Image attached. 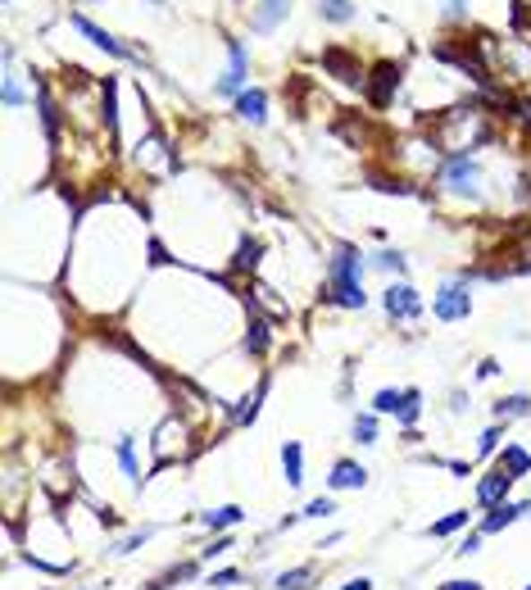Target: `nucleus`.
Instances as JSON below:
<instances>
[{
	"mask_svg": "<svg viewBox=\"0 0 531 590\" xmlns=\"http://www.w3.org/2000/svg\"><path fill=\"white\" fill-rule=\"evenodd\" d=\"M364 268L368 259L350 246V241H337V250H331V305H341V309H364Z\"/></svg>",
	"mask_w": 531,
	"mask_h": 590,
	"instance_id": "obj_1",
	"label": "nucleus"
},
{
	"mask_svg": "<svg viewBox=\"0 0 531 590\" xmlns=\"http://www.w3.org/2000/svg\"><path fill=\"white\" fill-rule=\"evenodd\" d=\"M436 187L445 195H458V200H482L486 195V164L473 160L468 151H450L436 164Z\"/></svg>",
	"mask_w": 531,
	"mask_h": 590,
	"instance_id": "obj_2",
	"label": "nucleus"
},
{
	"mask_svg": "<svg viewBox=\"0 0 531 590\" xmlns=\"http://www.w3.org/2000/svg\"><path fill=\"white\" fill-rule=\"evenodd\" d=\"M69 23H73V32H78L82 41H91L96 50H105V55H114V59H127V64H132V59H141V50H132V46H127V41H118L114 32H105L100 23H91L82 10H73V14H69Z\"/></svg>",
	"mask_w": 531,
	"mask_h": 590,
	"instance_id": "obj_3",
	"label": "nucleus"
},
{
	"mask_svg": "<svg viewBox=\"0 0 531 590\" xmlns=\"http://www.w3.org/2000/svg\"><path fill=\"white\" fill-rule=\"evenodd\" d=\"M381 309H386L390 323H414V318L423 314V295H418L409 282H390V286L381 291Z\"/></svg>",
	"mask_w": 531,
	"mask_h": 590,
	"instance_id": "obj_4",
	"label": "nucleus"
},
{
	"mask_svg": "<svg viewBox=\"0 0 531 590\" xmlns=\"http://www.w3.org/2000/svg\"><path fill=\"white\" fill-rule=\"evenodd\" d=\"M245 78H250V64H245V46L236 37H227V68H223V78L214 82V96L223 100H236L245 91Z\"/></svg>",
	"mask_w": 531,
	"mask_h": 590,
	"instance_id": "obj_5",
	"label": "nucleus"
},
{
	"mask_svg": "<svg viewBox=\"0 0 531 590\" xmlns=\"http://www.w3.org/2000/svg\"><path fill=\"white\" fill-rule=\"evenodd\" d=\"M432 309H436L441 323H458V318L473 314V295H468V286H463V282H441Z\"/></svg>",
	"mask_w": 531,
	"mask_h": 590,
	"instance_id": "obj_6",
	"label": "nucleus"
},
{
	"mask_svg": "<svg viewBox=\"0 0 531 590\" xmlns=\"http://www.w3.org/2000/svg\"><path fill=\"white\" fill-rule=\"evenodd\" d=\"M518 518H531V499H504V504H495L486 518H482V532L486 536H495V532H504V527H513Z\"/></svg>",
	"mask_w": 531,
	"mask_h": 590,
	"instance_id": "obj_7",
	"label": "nucleus"
},
{
	"mask_svg": "<svg viewBox=\"0 0 531 590\" xmlns=\"http://www.w3.org/2000/svg\"><path fill=\"white\" fill-rule=\"evenodd\" d=\"M368 486V468L364 464H355V459H337L331 464V473H327V490L337 495V490H364Z\"/></svg>",
	"mask_w": 531,
	"mask_h": 590,
	"instance_id": "obj_8",
	"label": "nucleus"
},
{
	"mask_svg": "<svg viewBox=\"0 0 531 590\" xmlns=\"http://www.w3.org/2000/svg\"><path fill=\"white\" fill-rule=\"evenodd\" d=\"M291 5H295V0H254L250 28H254V32H273V28H282L287 14H291Z\"/></svg>",
	"mask_w": 531,
	"mask_h": 590,
	"instance_id": "obj_9",
	"label": "nucleus"
},
{
	"mask_svg": "<svg viewBox=\"0 0 531 590\" xmlns=\"http://www.w3.org/2000/svg\"><path fill=\"white\" fill-rule=\"evenodd\" d=\"M509 490H513V477H509L504 468H491V473L477 482V504L491 513L495 504H504V499H509Z\"/></svg>",
	"mask_w": 531,
	"mask_h": 590,
	"instance_id": "obj_10",
	"label": "nucleus"
},
{
	"mask_svg": "<svg viewBox=\"0 0 531 590\" xmlns=\"http://www.w3.org/2000/svg\"><path fill=\"white\" fill-rule=\"evenodd\" d=\"M322 64H327V73H337L346 87H359V82H364V64H359L350 50H337V46H331V50H322Z\"/></svg>",
	"mask_w": 531,
	"mask_h": 590,
	"instance_id": "obj_11",
	"label": "nucleus"
},
{
	"mask_svg": "<svg viewBox=\"0 0 531 590\" xmlns=\"http://www.w3.org/2000/svg\"><path fill=\"white\" fill-rule=\"evenodd\" d=\"M232 109H236L241 123H263V118H269V91H263V87H245L232 100Z\"/></svg>",
	"mask_w": 531,
	"mask_h": 590,
	"instance_id": "obj_12",
	"label": "nucleus"
},
{
	"mask_svg": "<svg viewBox=\"0 0 531 590\" xmlns=\"http://www.w3.org/2000/svg\"><path fill=\"white\" fill-rule=\"evenodd\" d=\"M395 87H400V64H377L373 68V87H368V96H373V105H390V96H395Z\"/></svg>",
	"mask_w": 531,
	"mask_h": 590,
	"instance_id": "obj_13",
	"label": "nucleus"
},
{
	"mask_svg": "<svg viewBox=\"0 0 531 590\" xmlns=\"http://www.w3.org/2000/svg\"><path fill=\"white\" fill-rule=\"evenodd\" d=\"M201 523H205L210 532H232V527H241V523H245V508H241V504H223V508L201 513Z\"/></svg>",
	"mask_w": 531,
	"mask_h": 590,
	"instance_id": "obj_14",
	"label": "nucleus"
},
{
	"mask_svg": "<svg viewBox=\"0 0 531 590\" xmlns=\"http://www.w3.org/2000/svg\"><path fill=\"white\" fill-rule=\"evenodd\" d=\"M350 436H355V446H377L381 440V422H377V413H355V422H350Z\"/></svg>",
	"mask_w": 531,
	"mask_h": 590,
	"instance_id": "obj_15",
	"label": "nucleus"
},
{
	"mask_svg": "<svg viewBox=\"0 0 531 590\" xmlns=\"http://www.w3.org/2000/svg\"><path fill=\"white\" fill-rule=\"evenodd\" d=\"M500 468H504L509 477H527V473H531V450H522L518 440H513V446L500 450Z\"/></svg>",
	"mask_w": 531,
	"mask_h": 590,
	"instance_id": "obj_16",
	"label": "nucleus"
},
{
	"mask_svg": "<svg viewBox=\"0 0 531 590\" xmlns=\"http://www.w3.org/2000/svg\"><path fill=\"white\" fill-rule=\"evenodd\" d=\"M282 468H287L291 486L304 482V450H300V440H287V446H282Z\"/></svg>",
	"mask_w": 531,
	"mask_h": 590,
	"instance_id": "obj_17",
	"label": "nucleus"
},
{
	"mask_svg": "<svg viewBox=\"0 0 531 590\" xmlns=\"http://www.w3.org/2000/svg\"><path fill=\"white\" fill-rule=\"evenodd\" d=\"M195 572H201V563H195V559H186V563H177V568H168L164 577H155V581H150L146 590H173L177 581H191Z\"/></svg>",
	"mask_w": 531,
	"mask_h": 590,
	"instance_id": "obj_18",
	"label": "nucleus"
},
{
	"mask_svg": "<svg viewBox=\"0 0 531 590\" xmlns=\"http://www.w3.org/2000/svg\"><path fill=\"white\" fill-rule=\"evenodd\" d=\"M491 409H495L500 422H504V418H531V400H527V395H504V400H495Z\"/></svg>",
	"mask_w": 531,
	"mask_h": 590,
	"instance_id": "obj_19",
	"label": "nucleus"
},
{
	"mask_svg": "<svg viewBox=\"0 0 531 590\" xmlns=\"http://www.w3.org/2000/svg\"><path fill=\"white\" fill-rule=\"evenodd\" d=\"M463 527H468V513H445V518H436V523L427 527V536L445 541V536H458Z\"/></svg>",
	"mask_w": 531,
	"mask_h": 590,
	"instance_id": "obj_20",
	"label": "nucleus"
},
{
	"mask_svg": "<svg viewBox=\"0 0 531 590\" xmlns=\"http://www.w3.org/2000/svg\"><path fill=\"white\" fill-rule=\"evenodd\" d=\"M318 14H322L327 23H350V19H355V5H350V0H318Z\"/></svg>",
	"mask_w": 531,
	"mask_h": 590,
	"instance_id": "obj_21",
	"label": "nucleus"
},
{
	"mask_svg": "<svg viewBox=\"0 0 531 590\" xmlns=\"http://www.w3.org/2000/svg\"><path fill=\"white\" fill-rule=\"evenodd\" d=\"M0 100H5V109H19V105H28V91H23V82L14 78L10 68H5V82H0Z\"/></svg>",
	"mask_w": 531,
	"mask_h": 590,
	"instance_id": "obj_22",
	"label": "nucleus"
},
{
	"mask_svg": "<svg viewBox=\"0 0 531 590\" xmlns=\"http://www.w3.org/2000/svg\"><path fill=\"white\" fill-rule=\"evenodd\" d=\"M114 455H118V468H123V473H127L132 482H137V486H141V468H137V450H132V440H127V436H118V450H114Z\"/></svg>",
	"mask_w": 531,
	"mask_h": 590,
	"instance_id": "obj_23",
	"label": "nucleus"
},
{
	"mask_svg": "<svg viewBox=\"0 0 531 590\" xmlns=\"http://www.w3.org/2000/svg\"><path fill=\"white\" fill-rule=\"evenodd\" d=\"M418 413H423V391H418V386H409V391H405V400H400V413H395V418H400L405 427H414V422H418Z\"/></svg>",
	"mask_w": 531,
	"mask_h": 590,
	"instance_id": "obj_24",
	"label": "nucleus"
},
{
	"mask_svg": "<svg viewBox=\"0 0 531 590\" xmlns=\"http://www.w3.org/2000/svg\"><path fill=\"white\" fill-rule=\"evenodd\" d=\"M273 345V332H269V323H250V336H245V350L259 359L263 350H269Z\"/></svg>",
	"mask_w": 531,
	"mask_h": 590,
	"instance_id": "obj_25",
	"label": "nucleus"
},
{
	"mask_svg": "<svg viewBox=\"0 0 531 590\" xmlns=\"http://www.w3.org/2000/svg\"><path fill=\"white\" fill-rule=\"evenodd\" d=\"M500 440H504V422H491V427L477 436V455H482V459H491V455L500 450Z\"/></svg>",
	"mask_w": 531,
	"mask_h": 590,
	"instance_id": "obj_26",
	"label": "nucleus"
},
{
	"mask_svg": "<svg viewBox=\"0 0 531 590\" xmlns=\"http://www.w3.org/2000/svg\"><path fill=\"white\" fill-rule=\"evenodd\" d=\"M368 268H381V273H409V259L405 255H395V250H381L368 259Z\"/></svg>",
	"mask_w": 531,
	"mask_h": 590,
	"instance_id": "obj_27",
	"label": "nucleus"
},
{
	"mask_svg": "<svg viewBox=\"0 0 531 590\" xmlns=\"http://www.w3.org/2000/svg\"><path fill=\"white\" fill-rule=\"evenodd\" d=\"M155 536V527H137V532H132V536H123V541H114V554H137L146 541Z\"/></svg>",
	"mask_w": 531,
	"mask_h": 590,
	"instance_id": "obj_28",
	"label": "nucleus"
},
{
	"mask_svg": "<svg viewBox=\"0 0 531 590\" xmlns=\"http://www.w3.org/2000/svg\"><path fill=\"white\" fill-rule=\"evenodd\" d=\"M400 400H405V391H377L373 395V413H400Z\"/></svg>",
	"mask_w": 531,
	"mask_h": 590,
	"instance_id": "obj_29",
	"label": "nucleus"
},
{
	"mask_svg": "<svg viewBox=\"0 0 531 590\" xmlns=\"http://www.w3.org/2000/svg\"><path fill=\"white\" fill-rule=\"evenodd\" d=\"M309 581H313L309 568H291V572L278 577V590H309Z\"/></svg>",
	"mask_w": 531,
	"mask_h": 590,
	"instance_id": "obj_30",
	"label": "nucleus"
},
{
	"mask_svg": "<svg viewBox=\"0 0 531 590\" xmlns=\"http://www.w3.org/2000/svg\"><path fill=\"white\" fill-rule=\"evenodd\" d=\"M300 513H304V518H331V513H337V499H331V495H318V499H309Z\"/></svg>",
	"mask_w": 531,
	"mask_h": 590,
	"instance_id": "obj_31",
	"label": "nucleus"
},
{
	"mask_svg": "<svg viewBox=\"0 0 531 590\" xmlns=\"http://www.w3.org/2000/svg\"><path fill=\"white\" fill-rule=\"evenodd\" d=\"M254 264H259V246L245 237V241H241V250H236V268H241V273H254Z\"/></svg>",
	"mask_w": 531,
	"mask_h": 590,
	"instance_id": "obj_32",
	"label": "nucleus"
},
{
	"mask_svg": "<svg viewBox=\"0 0 531 590\" xmlns=\"http://www.w3.org/2000/svg\"><path fill=\"white\" fill-rule=\"evenodd\" d=\"M241 577H245L241 568H223V572H214V577H210V586H214V590H227V586H236Z\"/></svg>",
	"mask_w": 531,
	"mask_h": 590,
	"instance_id": "obj_33",
	"label": "nucleus"
},
{
	"mask_svg": "<svg viewBox=\"0 0 531 590\" xmlns=\"http://www.w3.org/2000/svg\"><path fill=\"white\" fill-rule=\"evenodd\" d=\"M482 541H486V532H468V536H463V545H458V554H463V559H473V554L482 550Z\"/></svg>",
	"mask_w": 531,
	"mask_h": 590,
	"instance_id": "obj_34",
	"label": "nucleus"
},
{
	"mask_svg": "<svg viewBox=\"0 0 531 590\" xmlns=\"http://www.w3.org/2000/svg\"><path fill=\"white\" fill-rule=\"evenodd\" d=\"M227 550H232V536H218V541H214V545L205 550V559H223Z\"/></svg>",
	"mask_w": 531,
	"mask_h": 590,
	"instance_id": "obj_35",
	"label": "nucleus"
},
{
	"mask_svg": "<svg viewBox=\"0 0 531 590\" xmlns=\"http://www.w3.org/2000/svg\"><path fill=\"white\" fill-rule=\"evenodd\" d=\"M477 377H500V359H482L477 363Z\"/></svg>",
	"mask_w": 531,
	"mask_h": 590,
	"instance_id": "obj_36",
	"label": "nucleus"
},
{
	"mask_svg": "<svg viewBox=\"0 0 531 590\" xmlns=\"http://www.w3.org/2000/svg\"><path fill=\"white\" fill-rule=\"evenodd\" d=\"M441 10H445L450 19H458L463 10H468V0H441Z\"/></svg>",
	"mask_w": 531,
	"mask_h": 590,
	"instance_id": "obj_37",
	"label": "nucleus"
},
{
	"mask_svg": "<svg viewBox=\"0 0 531 590\" xmlns=\"http://www.w3.org/2000/svg\"><path fill=\"white\" fill-rule=\"evenodd\" d=\"M441 590H482V581H468V577H458V581H445Z\"/></svg>",
	"mask_w": 531,
	"mask_h": 590,
	"instance_id": "obj_38",
	"label": "nucleus"
},
{
	"mask_svg": "<svg viewBox=\"0 0 531 590\" xmlns=\"http://www.w3.org/2000/svg\"><path fill=\"white\" fill-rule=\"evenodd\" d=\"M450 409H454V413H468V391H454V395H450Z\"/></svg>",
	"mask_w": 531,
	"mask_h": 590,
	"instance_id": "obj_39",
	"label": "nucleus"
},
{
	"mask_svg": "<svg viewBox=\"0 0 531 590\" xmlns=\"http://www.w3.org/2000/svg\"><path fill=\"white\" fill-rule=\"evenodd\" d=\"M150 264H168V250L159 241H150Z\"/></svg>",
	"mask_w": 531,
	"mask_h": 590,
	"instance_id": "obj_40",
	"label": "nucleus"
},
{
	"mask_svg": "<svg viewBox=\"0 0 531 590\" xmlns=\"http://www.w3.org/2000/svg\"><path fill=\"white\" fill-rule=\"evenodd\" d=\"M341 590H373V577H355V581H346Z\"/></svg>",
	"mask_w": 531,
	"mask_h": 590,
	"instance_id": "obj_41",
	"label": "nucleus"
},
{
	"mask_svg": "<svg viewBox=\"0 0 531 590\" xmlns=\"http://www.w3.org/2000/svg\"><path fill=\"white\" fill-rule=\"evenodd\" d=\"M445 468H450V473H454V477H468V464H463V459H450V464H445Z\"/></svg>",
	"mask_w": 531,
	"mask_h": 590,
	"instance_id": "obj_42",
	"label": "nucleus"
},
{
	"mask_svg": "<svg viewBox=\"0 0 531 590\" xmlns=\"http://www.w3.org/2000/svg\"><path fill=\"white\" fill-rule=\"evenodd\" d=\"M146 5H164V0H146Z\"/></svg>",
	"mask_w": 531,
	"mask_h": 590,
	"instance_id": "obj_43",
	"label": "nucleus"
},
{
	"mask_svg": "<svg viewBox=\"0 0 531 590\" xmlns=\"http://www.w3.org/2000/svg\"><path fill=\"white\" fill-rule=\"evenodd\" d=\"M522 590H531V586H522Z\"/></svg>",
	"mask_w": 531,
	"mask_h": 590,
	"instance_id": "obj_44",
	"label": "nucleus"
}]
</instances>
